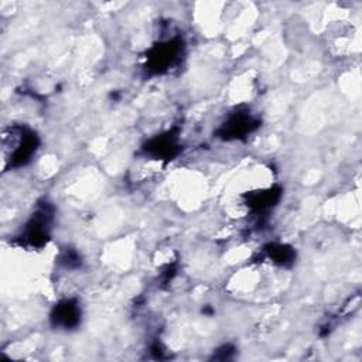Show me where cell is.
Returning a JSON list of instances; mask_svg holds the SVG:
<instances>
[{"instance_id": "6da1fadb", "label": "cell", "mask_w": 362, "mask_h": 362, "mask_svg": "<svg viewBox=\"0 0 362 362\" xmlns=\"http://www.w3.org/2000/svg\"><path fill=\"white\" fill-rule=\"evenodd\" d=\"M184 54V42L180 37L158 42L147 52L146 68L150 74H164L175 66Z\"/></svg>"}, {"instance_id": "7a4b0ae2", "label": "cell", "mask_w": 362, "mask_h": 362, "mask_svg": "<svg viewBox=\"0 0 362 362\" xmlns=\"http://www.w3.org/2000/svg\"><path fill=\"white\" fill-rule=\"evenodd\" d=\"M52 206L47 202L38 205L37 211L33 214L31 219L27 222L23 233L20 235V242L28 247H42L49 239V229L52 222Z\"/></svg>"}, {"instance_id": "3957f363", "label": "cell", "mask_w": 362, "mask_h": 362, "mask_svg": "<svg viewBox=\"0 0 362 362\" xmlns=\"http://www.w3.org/2000/svg\"><path fill=\"white\" fill-rule=\"evenodd\" d=\"M259 120L255 119L249 112H235L218 130L219 137L223 140L245 139L247 134L259 127Z\"/></svg>"}, {"instance_id": "277c9868", "label": "cell", "mask_w": 362, "mask_h": 362, "mask_svg": "<svg viewBox=\"0 0 362 362\" xmlns=\"http://www.w3.org/2000/svg\"><path fill=\"white\" fill-rule=\"evenodd\" d=\"M51 324L58 328L72 329L81 322V307L75 298H65L51 311Z\"/></svg>"}, {"instance_id": "5b68a950", "label": "cell", "mask_w": 362, "mask_h": 362, "mask_svg": "<svg viewBox=\"0 0 362 362\" xmlns=\"http://www.w3.org/2000/svg\"><path fill=\"white\" fill-rule=\"evenodd\" d=\"M143 150L156 157V158H164V160H171L175 157L180 151V144L177 140V134L173 132H167L164 134H160L151 140H148Z\"/></svg>"}, {"instance_id": "8992f818", "label": "cell", "mask_w": 362, "mask_h": 362, "mask_svg": "<svg viewBox=\"0 0 362 362\" xmlns=\"http://www.w3.org/2000/svg\"><path fill=\"white\" fill-rule=\"evenodd\" d=\"M38 144H40V141H38V137L35 133H33L30 130H23L16 143V147L13 148L11 156H10L11 167L25 165L31 160L34 153L37 151Z\"/></svg>"}, {"instance_id": "52a82bcc", "label": "cell", "mask_w": 362, "mask_h": 362, "mask_svg": "<svg viewBox=\"0 0 362 362\" xmlns=\"http://www.w3.org/2000/svg\"><path fill=\"white\" fill-rule=\"evenodd\" d=\"M280 195H281L280 188H269V189H263V191H256V192H250L246 195V204L253 211L262 212V211H266V209L272 208L273 205H276V202L280 199Z\"/></svg>"}, {"instance_id": "ba28073f", "label": "cell", "mask_w": 362, "mask_h": 362, "mask_svg": "<svg viewBox=\"0 0 362 362\" xmlns=\"http://www.w3.org/2000/svg\"><path fill=\"white\" fill-rule=\"evenodd\" d=\"M264 252L269 259H272L274 263H279V264H290L296 257L294 249L287 245L270 243L264 246Z\"/></svg>"}, {"instance_id": "9c48e42d", "label": "cell", "mask_w": 362, "mask_h": 362, "mask_svg": "<svg viewBox=\"0 0 362 362\" xmlns=\"http://www.w3.org/2000/svg\"><path fill=\"white\" fill-rule=\"evenodd\" d=\"M61 262H62L66 267H75V266H79V263H81L79 256H78L76 252H74V250H66V252L62 255Z\"/></svg>"}]
</instances>
